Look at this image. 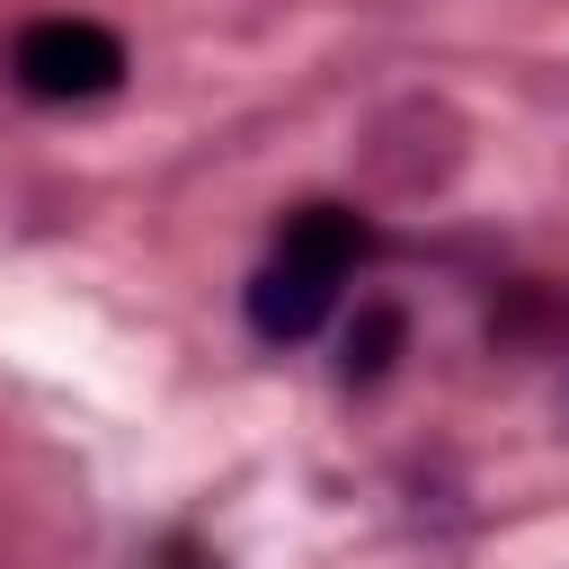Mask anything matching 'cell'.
<instances>
[{
  "instance_id": "cell-1",
  "label": "cell",
  "mask_w": 569,
  "mask_h": 569,
  "mask_svg": "<svg viewBox=\"0 0 569 569\" xmlns=\"http://www.w3.org/2000/svg\"><path fill=\"white\" fill-rule=\"evenodd\" d=\"M9 71H18L27 98L71 107V98H107V89L124 80V44H116L98 18H36V27L18 36Z\"/></svg>"
},
{
  "instance_id": "cell-3",
  "label": "cell",
  "mask_w": 569,
  "mask_h": 569,
  "mask_svg": "<svg viewBox=\"0 0 569 569\" xmlns=\"http://www.w3.org/2000/svg\"><path fill=\"white\" fill-rule=\"evenodd\" d=\"M284 267H311V276H347L356 258H365V222L347 213V204H302L293 222H284V249H276Z\"/></svg>"
},
{
  "instance_id": "cell-4",
  "label": "cell",
  "mask_w": 569,
  "mask_h": 569,
  "mask_svg": "<svg viewBox=\"0 0 569 569\" xmlns=\"http://www.w3.org/2000/svg\"><path fill=\"white\" fill-rule=\"evenodd\" d=\"M391 347H400V311H391V302H373V311L347 329V382H373V373L391 365Z\"/></svg>"
},
{
  "instance_id": "cell-2",
  "label": "cell",
  "mask_w": 569,
  "mask_h": 569,
  "mask_svg": "<svg viewBox=\"0 0 569 569\" xmlns=\"http://www.w3.org/2000/svg\"><path fill=\"white\" fill-rule=\"evenodd\" d=\"M329 302H338V276H311V267H267L258 284H249V329L267 338V347H293V338H311L320 320H329Z\"/></svg>"
}]
</instances>
